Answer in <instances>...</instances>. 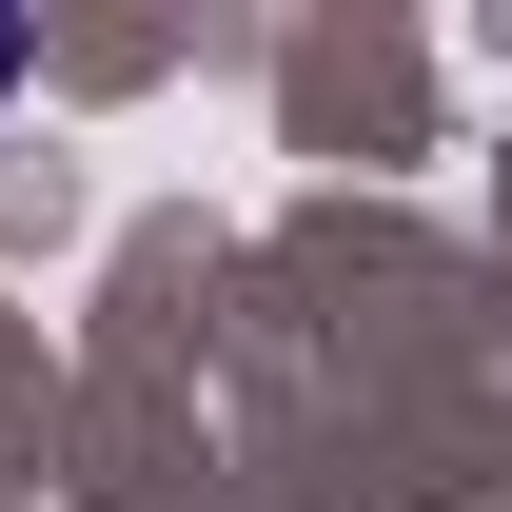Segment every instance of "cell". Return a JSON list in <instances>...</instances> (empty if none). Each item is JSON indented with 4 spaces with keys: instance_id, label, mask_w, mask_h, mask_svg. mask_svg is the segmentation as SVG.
Returning <instances> with one entry per match:
<instances>
[{
    "instance_id": "1",
    "label": "cell",
    "mask_w": 512,
    "mask_h": 512,
    "mask_svg": "<svg viewBox=\"0 0 512 512\" xmlns=\"http://www.w3.org/2000/svg\"><path fill=\"white\" fill-rule=\"evenodd\" d=\"M0 79H20V20H0Z\"/></svg>"
}]
</instances>
